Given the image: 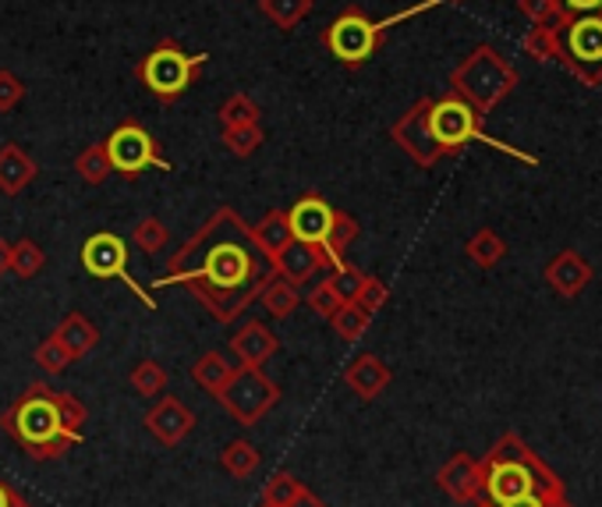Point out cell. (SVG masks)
<instances>
[{
	"label": "cell",
	"instance_id": "cell-1",
	"mask_svg": "<svg viewBox=\"0 0 602 507\" xmlns=\"http://www.w3.org/2000/svg\"><path fill=\"white\" fill-rule=\"evenodd\" d=\"M274 277V266L263 270V252L255 245L248 223L231 206H220L177 249V256H171L167 274L157 277L153 288L185 285L213 312L217 323H231L266 291Z\"/></svg>",
	"mask_w": 602,
	"mask_h": 507
},
{
	"label": "cell",
	"instance_id": "cell-2",
	"mask_svg": "<svg viewBox=\"0 0 602 507\" xmlns=\"http://www.w3.org/2000/svg\"><path fill=\"white\" fill-rule=\"evenodd\" d=\"M478 469H482L478 497L489 504H507V500L532 497V494L549 497V500L567 497L560 475H556L514 429L489 447V454L478 461Z\"/></svg>",
	"mask_w": 602,
	"mask_h": 507
},
{
	"label": "cell",
	"instance_id": "cell-3",
	"mask_svg": "<svg viewBox=\"0 0 602 507\" xmlns=\"http://www.w3.org/2000/svg\"><path fill=\"white\" fill-rule=\"evenodd\" d=\"M0 429L33 461L65 458L74 443H82V434H71L60 423L54 405V387L47 383H33L8 412H0Z\"/></svg>",
	"mask_w": 602,
	"mask_h": 507
},
{
	"label": "cell",
	"instance_id": "cell-4",
	"mask_svg": "<svg viewBox=\"0 0 602 507\" xmlns=\"http://www.w3.org/2000/svg\"><path fill=\"white\" fill-rule=\"evenodd\" d=\"M514 89H518V68L496 47H489V43L475 47L454 71H450V93L468 100L482 117L500 107Z\"/></svg>",
	"mask_w": 602,
	"mask_h": 507
},
{
	"label": "cell",
	"instance_id": "cell-5",
	"mask_svg": "<svg viewBox=\"0 0 602 507\" xmlns=\"http://www.w3.org/2000/svg\"><path fill=\"white\" fill-rule=\"evenodd\" d=\"M553 61L578 82L602 85V14H564L553 25Z\"/></svg>",
	"mask_w": 602,
	"mask_h": 507
},
{
	"label": "cell",
	"instance_id": "cell-6",
	"mask_svg": "<svg viewBox=\"0 0 602 507\" xmlns=\"http://www.w3.org/2000/svg\"><path fill=\"white\" fill-rule=\"evenodd\" d=\"M429 128H432V139H436V146H440L443 157L461 153V149L468 146V142H486V146L500 149V153H507V157H518L524 163H535L532 153H521V149L486 136V131H482V114L472 107L468 100H461L458 93H447L440 100H432V107H429Z\"/></svg>",
	"mask_w": 602,
	"mask_h": 507
},
{
	"label": "cell",
	"instance_id": "cell-7",
	"mask_svg": "<svg viewBox=\"0 0 602 507\" xmlns=\"http://www.w3.org/2000/svg\"><path fill=\"white\" fill-rule=\"evenodd\" d=\"M209 61V54H185L177 47V43L163 39L157 43L153 50H149L135 74H139V82L153 93L160 103H174L177 96H185V89L192 85V79L199 74V68Z\"/></svg>",
	"mask_w": 602,
	"mask_h": 507
},
{
	"label": "cell",
	"instance_id": "cell-8",
	"mask_svg": "<svg viewBox=\"0 0 602 507\" xmlns=\"http://www.w3.org/2000/svg\"><path fill=\"white\" fill-rule=\"evenodd\" d=\"M217 401L223 405V412L238 419L241 426H259V419H266L269 412L277 408L280 401V387L266 377L263 369H234L228 387L217 394Z\"/></svg>",
	"mask_w": 602,
	"mask_h": 507
},
{
	"label": "cell",
	"instance_id": "cell-9",
	"mask_svg": "<svg viewBox=\"0 0 602 507\" xmlns=\"http://www.w3.org/2000/svg\"><path fill=\"white\" fill-rule=\"evenodd\" d=\"M383 39H386V25L372 22L358 4H351L348 11L340 14V19H334V25H329L326 36H323L326 50L348 68L366 65L369 57L383 47Z\"/></svg>",
	"mask_w": 602,
	"mask_h": 507
},
{
	"label": "cell",
	"instance_id": "cell-10",
	"mask_svg": "<svg viewBox=\"0 0 602 507\" xmlns=\"http://www.w3.org/2000/svg\"><path fill=\"white\" fill-rule=\"evenodd\" d=\"M107 146V157H111V168L135 182L142 171H174L167 160L160 157V146L157 139L139 122H125L117 131H111V139L103 142Z\"/></svg>",
	"mask_w": 602,
	"mask_h": 507
},
{
	"label": "cell",
	"instance_id": "cell-11",
	"mask_svg": "<svg viewBox=\"0 0 602 507\" xmlns=\"http://www.w3.org/2000/svg\"><path fill=\"white\" fill-rule=\"evenodd\" d=\"M82 266H85V274H93L100 280H114L120 277L125 285L142 298V302L149 309H157V302L149 298L135 280L128 277V242L120 234L114 231H100L93 238H85V245H82Z\"/></svg>",
	"mask_w": 602,
	"mask_h": 507
},
{
	"label": "cell",
	"instance_id": "cell-12",
	"mask_svg": "<svg viewBox=\"0 0 602 507\" xmlns=\"http://www.w3.org/2000/svg\"><path fill=\"white\" fill-rule=\"evenodd\" d=\"M429 107H432V100L421 96L415 107H408L394 125H390V139H394L397 149H404L418 168H432V163L443 157L429 128Z\"/></svg>",
	"mask_w": 602,
	"mask_h": 507
},
{
	"label": "cell",
	"instance_id": "cell-13",
	"mask_svg": "<svg viewBox=\"0 0 602 507\" xmlns=\"http://www.w3.org/2000/svg\"><path fill=\"white\" fill-rule=\"evenodd\" d=\"M592 263L581 256L578 249H564V252H556V256L546 263V285L553 295H560V298H578L584 288L592 285Z\"/></svg>",
	"mask_w": 602,
	"mask_h": 507
},
{
	"label": "cell",
	"instance_id": "cell-14",
	"mask_svg": "<svg viewBox=\"0 0 602 507\" xmlns=\"http://www.w3.org/2000/svg\"><path fill=\"white\" fill-rule=\"evenodd\" d=\"M146 429L153 434L163 447H177L195 429V412L177 397H163L146 412Z\"/></svg>",
	"mask_w": 602,
	"mask_h": 507
},
{
	"label": "cell",
	"instance_id": "cell-15",
	"mask_svg": "<svg viewBox=\"0 0 602 507\" xmlns=\"http://www.w3.org/2000/svg\"><path fill=\"white\" fill-rule=\"evenodd\" d=\"M329 220H334V206H329L320 192H309V196H301L288 210V223H291L294 242L320 245L326 238V231H329Z\"/></svg>",
	"mask_w": 602,
	"mask_h": 507
},
{
	"label": "cell",
	"instance_id": "cell-16",
	"mask_svg": "<svg viewBox=\"0 0 602 507\" xmlns=\"http://www.w3.org/2000/svg\"><path fill=\"white\" fill-rule=\"evenodd\" d=\"M436 486H440L454 504H472L482 494L478 461L472 454H454L440 472H436Z\"/></svg>",
	"mask_w": 602,
	"mask_h": 507
},
{
	"label": "cell",
	"instance_id": "cell-17",
	"mask_svg": "<svg viewBox=\"0 0 602 507\" xmlns=\"http://www.w3.org/2000/svg\"><path fill=\"white\" fill-rule=\"evenodd\" d=\"M231 348H234V355L241 359V366L245 369H263L269 359L277 355V348H280V337L269 331L266 323H259V320H248L241 331L231 337Z\"/></svg>",
	"mask_w": 602,
	"mask_h": 507
},
{
	"label": "cell",
	"instance_id": "cell-18",
	"mask_svg": "<svg viewBox=\"0 0 602 507\" xmlns=\"http://www.w3.org/2000/svg\"><path fill=\"white\" fill-rule=\"evenodd\" d=\"M390 380H394V372H390V366L380 355H358V359L344 369V383H348L361 401H375L390 387Z\"/></svg>",
	"mask_w": 602,
	"mask_h": 507
},
{
	"label": "cell",
	"instance_id": "cell-19",
	"mask_svg": "<svg viewBox=\"0 0 602 507\" xmlns=\"http://www.w3.org/2000/svg\"><path fill=\"white\" fill-rule=\"evenodd\" d=\"M320 270H323V260H320V252H315V245H309V242H291L288 249H283V256L274 263V274L294 288L309 285Z\"/></svg>",
	"mask_w": 602,
	"mask_h": 507
},
{
	"label": "cell",
	"instance_id": "cell-20",
	"mask_svg": "<svg viewBox=\"0 0 602 507\" xmlns=\"http://www.w3.org/2000/svg\"><path fill=\"white\" fill-rule=\"evenodd\" d=\"M36 174H39L36 160L25 157L22 146H14V142L0 146V192H4V196H19Z\"/></svg>",
	"mask_w": 602,
	"mask_h": 507
},
{
	"label": "cell",
	"instance_id": "cell-21",
	"mask_svg": "<svg viewBox=\"0 0 602 507\" xmlns=\"http://www.w3.org/2000/svg\"><path fill=\"white\" fill-rule=\"evenodd\" d=\"M252 238H255V245H259L263 260L274 266L283 256V249L294 242L291 223H288V210H269L259 220V228H252Z\"/></svg>",
	"mask_w": 602,
	"mask_h": 507
},
{
	"label": "cell",
	"instance_id": "cell-22",
	"mask_svg": "<svg viewBox=\"0 0 602 507\" xmlns=\"http://www.w3.org/2000/svg\"><path fill=\"white\" fill-rule=\"evenodd\" d=\"M54 337L71 352V359H85V355L100 345V326L93 320H85L82 312H68L54 331Z\"/></svg>",
	"mask_w": 602,
	"mask_h": 507
},
{
	"label": "cell",
	"instance_id": "cell-23",
	"mask_svg": "<svg viewBox=\"0 0 602 507\" xmlns=\"http://www.w3.org/2000/svg\"><path fill=\"white\" fill-rule=\"evenodd\" d=\"M355 238H358V220L351 214H344V210H334V220H329L326 238L320 245H315V252H320V260H323V270H326V266L334 270Z\"/></svg>",
	"mask_w": 602,
	"mask_h": 507
},
{
	"label": "cell",
	"instance_id": "cell-24",
	"mask_svg": "<svg viewBox=\"0 0 602 507\" xmlns=\"http://www.w3.org/2000/svg\"><path fill=\"white\" fill-rule=\"evenodd\" d=\"M464 256H468L475 266L482 270H493V266H500L503 256H507V242L493 228H478L468 242H464Z\"/></svg>",
	"mask_w": 602,
	"mask_h": 507
},
{
	"label": "cell",
	"instance_id": "cell-25",
	"mask_svg": "<svg viewBox=\"0 0 602 507\" xmlns=\"http://www.w3.org/2000/svg\"><path fill=\"white\" fill-rule=\"evenodd\" d=\"M231 362L223 359L220 352H206L202 359H195V366H192V380H195V387H202V391H209V394H220L223 387H228V380H231Z\"/></svg>",
	"mask_w": 602,
	"mask_h": 507
},
{
	"label": "cell",
	"instance_id": "cell-26",
	"mask_svg": "<svg viewBox=\"0 0 602 507\" xmlns=\"http://www.w3.org/2000/svg\"><path fill=\"white\" fill-rule=\"evenodd\" d=\"M259 461H263V454L252 440H231L220 451V465H223V472H231L234 480H248V475L259 469Z\"/></svg>",
	"mask_w": 602,
	"mask_h": 507
},
{
	"label": "cell",
	"instance_id": "cell-27",
	"mask_svg": "<svg viewBox=\"0 0 602 507\" xmlns=\"http://www.w3.org/2000/svg\"><path fill=\"white\" fill-rule=\"evenodd\" d=\"M263 298V306H266V312L274 320H288L291 312L301 306V295H298V288L294 285H288V280H280V277H274L266 285V291L259 295Z\"/></svg>",
	"mask_w": 602,
	"mask_h": 507
},
{
	"label": "cell",
	"instance_id": "cell-28",
	"mask_svg": "<svg viewBox=\"0 0 602 507\" xmlns=\"http://www.w3.org/2000/svg\"><path fill=\"white\" fill-rule=\"evenodd\" d=\"M74 171H79V177L82 182H89V185H103L107 177L114 174V168H111V157H107V146H89V149H82L79 153V160H74Z\"/></svg>",
	"mask_w": 602,
	"mask_h": 507
},
{
	"label": "cell",
	"instance_id": "cell-29",
	"mask_svg": "<svg viewBox=\"0 0 602 507\" xmlns=\"http://www.w3.org/2000/svg\"><path fill=\"white\" fill-rule=\"evenodd\" d=\"M259 8H263V14H266V19L274 22L277 28H283V33H291V28L312 11V0H259Z\"/></svg>",
	"mask_w": 602,
	"mask_h": 507
},
{
	"label": "cell",
	"instance_id": "cell-30",
	"mask_svg": "<svg viewBox=\"0 0 602 507\" xmlns=\"http://www.w3.org/2000/svg\"><path fill=\"white\" fill-rule=\"evenodd\" d=\"M43 266H47V252H43L33 238H22V242H14L11 245V274L14 277H22V280H28V277H36Z\"/></svg>",
	"mask_w": 602,
	"mask_h": 507
},
{
	"label": "cell",
	"instance_id": "cell-31",
	"mask_svg": "<svg viewBox=\"0 0 602 507\" xmlns=\"http://www.w3.org/2000/svg\"><path fill=\"white\" fill-rule=\"evenodd\" d=\"M369 312L361 309L358 302H344L334 316H329V323H334V331H337V337L340 341H358L361 334L369 331Z\"/></svg>",
	"mask_w": 602,
	"mask_h": 507
},
{
	"label": "cell",
	"instance_id": "cell-32",
	"mask_svg": "<svg viewBox=\"0 0 602 507\" xmlns=\"http://www.w3.org/2000/svg\"><path fill=\"white\" fill-rule=\"evenodd\" d=\"M167 238H171V231L163 228V220H157V217H146L131 228V242L139 252H146V256H157V252L167 245Z\"/></svg>",
	"mask_w": 602,
	"mask_h": 507
},
{
	"label": "cell",
	"instance_id": "cell-33",
	"mask_svg": "<svg viewBox=\"0 0 602 507\" xmlns=\"http://www.w3.org/2000/svg\"><path fill=\"white\" fill-rule=\"evenodd\" d=\"M163 387H167V369H163L160 362L146 359L131 369V391L142 394V397H157Z\"/></svg>",
	"mask_w": 602,
	"mask_h": 507
},
{
	"label": "cell",
	"instance_id": "cell-34",
	"mask_svg": "<svg viewBox=\"0 0 602 507\" xmlns=\"http://www.w3.org/2000/svg\"><path fill=\"white\" fill-rule=\"evenodd\" d=\"M263 128L259 125H234V128H223V146H228L231 157H252L255 149L263 146Z\"/></svg>",
	"mask_w": 602,
	"mask_h": 507
},
{
	"label": "cell",
	"instance_id": "cell-35",
	"mask_svg": "<svg viewBox=\"0 0 602 507\" xmlns=\"http://www.w3.org/2000/svg\"><path fill=\"white\" fill-rule=\"evenodd\" d=\"M220 125L223 128H234V125H259V107L255 100L245 93H234L231 100H223L220 107Z\"/></svg>",
	"mask_w": 602,
	"mask_h": 507
},
{
	"label": "cell",
	"instance_id": "cell-36",
	"mask_svg": "<svg viewBox=\"0 0 602 507\" xmlns=\"http://www.w3.org/2000/svg\"><path fill=\"white\" fill-rule=\"evenodd\" d=\"M301 489H305V483H298L294 475H288V472H277L274 480L266 483V489H263V504H269V507H288Z\"/></svg>",
	"mask_w": 602,
	"mask_h": 507
},
{
	"label": "cell",
	"instance_id": "cell-37",
	"mask_svg": "<svg viewBox=\"0 0 602 507\" xmlns=\"http://www.w3.org/2000/svg\"><path fill=\"white\" fill-rule=\"evenodd\" d=\"M329 285H334V291L344 298V302H355V295H358V288H361V280H366V274L358 270V266H351L348 260H340L334 270H329Z\"/></svg>",
	"mask_w": 602,
	"mask_h": 507
},
{
	"label": "cell",
	"instance_id": "cell-38",
	"mask_svg": "<svg viewBox=\"0 0 602 507\" xmlns=\"http://www.w3.org/2000/svg\"><path fill=\"white\" fill-rule=\"evenodd\" d=\"M518 11L532 25H556L567 14L560 0H518Z\"/></svg>",
	"mask_w": 602,
	"mask_h": 507
},
{
	"label": "cell",
	"instance_id": "cell-39",
	"mask_svg": "<svg viewBox=\"0 0 602 507\" xmlns=\"http://www.w3.org/2000/svg\"><path fill=\"white\" fill-rule=\"evenodd\" d=\"M71 352L60 345V341L50 334L47 341H39V348H36V366L39 369H47V372H65V369H71Z\"/></svg>",
	"mask_w": 602,
	"mask_h": 507
},
{
	"label": "cell",
	"instance_id": "cell-40",
	"mask_svg": "<svg viewBox=\"0 0 602 507\" xmlns=\"http://www.w3.org/2000/svg\"><path fill=\"white\" fill-rule=\"evenodd\" d=\"M54 405H57V415L60 423H65V429H71V434H82L85 426V405L74 394H65V391H54Z\"/></svg>",
	"mask_w": 602,
	"mask_h": 507
},
{
	"label": "cell",
	"instance_id": "cell-41",
	"mask_svg": "<svg viewBox=\"0 0 602 507\" xmlns=\"http://www.w3.org/2000/svg\"><path fill=\"white\" fill-rule=\"evenodd\" d=\"M305 302H309V309L315 312V316H334V312L344 306V298L334 291V285H329V280H323V285H315L312 291H309V298H305Z\"/></svg>",
	"mask_w": 602,
	"mask_h": 507
},
{
	"label": "cell",
	"instance_id": "cell-42",
	"mask_svg": "<svg viewBox=\"0 0 602 507\" xmlns=\"http://www.w3.org/2000/svg\"><path fill=\"white\" fill-rule=\"evenodd\" d=\"M521 47L529 50L535 61H553V25H532L529 36L521 39Z\"/></svg>",
	"mask_w": 602,
	"mask_h": 507
},
{
	"label": "cell",
	"instance_id": "cell-43",
	"mask_svg": "<svg viewBox=\"0 0 602 507\" xmlns=\"http://www.w3.org/2000/svg\"><path fill=\"white\" fill-rule=\"evenodd\" d=\"M355 302L361 306L372 316V312H380L386 302H390V288L383 285V280H375V277H366L361 280V288H358V295H355Z\"/></svg>",
	"mask_w": 602,
	"mask_h": 507
},
{
	"label": "cell",
	"instance_id": "cell-44",
	"mask_svg": "<svg viewBox=\"0 0 602 507\" xmlns=\"http://www.w3.org/2000/svg\"><path fill=\"white\" fill-rule=\"evenodd\" d=\"M22 96H25V85L19 74L0 68V114H11L22 103Z\"/></svg>",
	"mask_w": 602,
	"mask_h": 507
},
{
	"label": "cell",
	"instance_id": "cell-45",
	"mask_svg": "<svg viewBox=\"0 0 602 507\" xmlns=\"http://www.w3.org/2000/svg\"><path fill=\"white\" fill-rule=\"evenodd\" d=\"M472 504H475V507H575L567 497L549 500V497H539V494H532V497H518V500H507V504H489V500L475 497Z\"/></svg>",
	"mask_w": 602,
	"mask_h": 507
},
{
	"label": "cell",
	"instance_id": "cell-46",
	"mask_svg": "<svg viewBox=\"0 0 602 507\" xmlns=\"http://www.w3.org/2000/svg\"><path fill=\"white\" fill-rule=\"evenodd\" d=\"M0 507H33V504H28V500L19 494V489H14V486L4 480V475H0Z\"/></svg>",
	"mask_w": 602,
	"mask_h": 507
},
{
	"label": "cell",
	"instance_id": "cell-47",
	"mask_svg": "<svg viewBox=\"0 0 602 507\" xmlns=\"http://www.w3.org/2000/svg\"><path fill=\"white\" fill-rule=\"evenodd\" d=\"M567 14H602V0H560Z\"/></svg>",
	"mask_w": 602,
	"mask_h": 507
},
{
	"label": "cell",
	"instance_id": "cell-48",
	"mask_svg": "<svg viewBox=\"0 0 602 507\" xmlns=\"http://www.w3.org/2000/svg\"><path fill=\"white\" fill-rule=\"evenodd\" d=\"M288 507H326V500H320L315 494H309V489H301V494H298Z\"/></svg>",
	"mask_w": 602,
	"mask_h": 507
},
{
	"label": "cell",
	"instance_id": "cell-49",
	"mask_svg": "<svg viewBox=\"0 0 602 507\" xmlns=\"http://www.w3.org/2000/svg\"><path fill=\"white\" fill-rule=\"evenodd\" d=\"M4 274H11V242L0 238V277Z\"/></svg>",
	"mask_w": 602,
	"mask_h": 507
},
{
	"label": "cell",
	"instance_id": "cell-50",
	"mask_svg": "<svg viewBox=\"0 0 602 507\" xmlns=\"http://www.w3.org/2000/svg\"><path fill=\"white\" fill-rule=\"evenodd\" d=\"M259 507H269V504H259Z\"/></svg>",
	"mask_w": 602,
	"mask_h": 507
}]
</instances>
